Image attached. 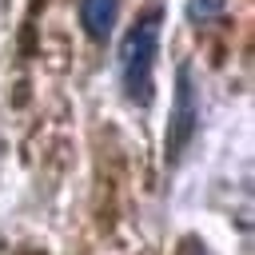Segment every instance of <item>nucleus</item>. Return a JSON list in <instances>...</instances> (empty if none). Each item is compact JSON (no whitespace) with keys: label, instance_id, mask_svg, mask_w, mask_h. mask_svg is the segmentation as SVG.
I'll return each instance as SVG.
<instances>
[{"label":"nucleus","instance_id":"1","mask_svg":"<svg viewBox=\"0 0 255 255\" xmlns=\"http://www.w3.org/2000/svg\"><path fill=\"white\" fill-rule=\"evenodd\" d=\"M159 32H163V8H147L131 20V28L124 32L120 40V84H124V96L139 108L151 104L155 96V52H159Z\"/></svg>","mask_w":255,"mask_h":255},{"label":"nucleus","instance_id":"2","mask_svg":"<svg viewBox=\"0 0 255 255\" xmlns=\"http://www.w3.org/2000/svg\"><path fill=\"white\" fill-rule=\"evenodd\" d=\"M195 131H199V88L191 80V68L179 64V72H175V100H171V112H167L163 159L167 163H179V155L191 147Z\"/></svg>","mask_w":255,"mask_h":255},{"label":"nucleus","instance_id":"3","mask_svg":"<svg viewBox=\"0 0 255 255\" xmlns=\"http://www.w3.org/2000/svg\"><path fill=\"white\" fill-rule=\"evenodd\" d=\"M120 16V0H80V24L92 40H108Z\"/></svg>","mask_w":255,"mask_h":255},{"label":"nucleus","instance_id":"4","mask_svg":"<svg viewBox=\"0 0 255 255\" xmlns=\"http://www.w3.org/2000/svg\"><path fill=\"white\" fill-rule=\"evenodd\" d=\"M223 12H227V0H187V20L199 28L223 20Z\"/></svg>","mask_w":255,"mask_h":255}]
</instances>
